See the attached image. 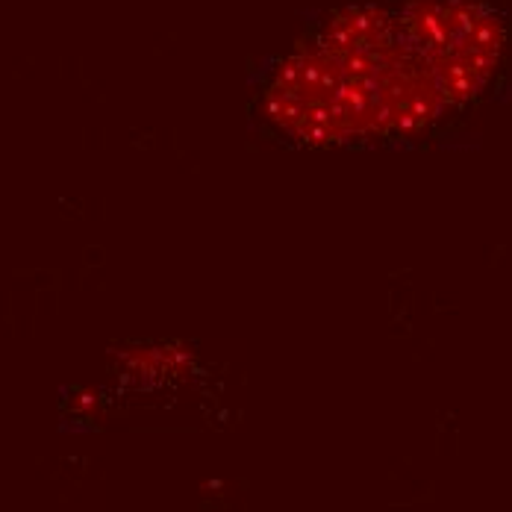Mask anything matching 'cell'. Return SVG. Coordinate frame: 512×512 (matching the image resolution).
Segmentation results:
<instances>
[{
    "mask_svg": "<svg viewBox=\"0 0 512 512\" xmlns=\"http://www.w3.org/2000/svg\"><path fill=\"white\" fill-rule=\"evenodd\" d=\"M504 27L480 0L351 3L256 80L259 118L304 148L418 133L480 95Z\"/></svg>",
    "mask_w": 512,
    "mask_h": 512,
    "instance_id": "6da1fadb",
    "label": "cell"
}]
</instances>
